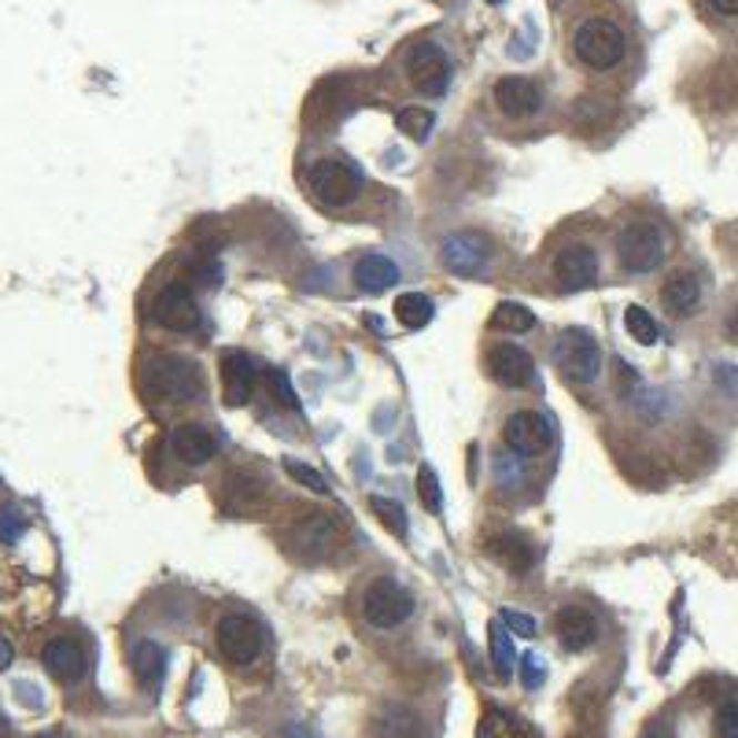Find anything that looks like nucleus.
I'll return each mask as SVG.
<instances>
[{
    "label": "nucleus",
    "mask_w": 738,
    "mask_h": 738,
    "mask_svg": "<svg viewBox=\"0 0 738 738\" xmlns=\"http://www.w3.org/2000/svg\"><path fill=\"white\" fill-rule=\"evenodd\" d=\"M495 325L506 328V333H532V328H536V314H532L525 303H498Z\"/></svg>",
    "instance_id": "bb28decb"
},
{
    "label": "nucleus",
    "mask_w": 738,
    "mask_h": 738,
    "mask_svg": "<svg viewBox=\"0 0 738 738\" xmlns=\"http://www.w3.org/2000/svg\"><path fill=\"white\" fill-rule=\"evenodd\" d=\"M558 639L569 654H580L587 650L590 643L598 639V620L595 613L584 609V606H565L558 613Z\"/></svg>",
    "instance_id": "f3484780"
},
{
    "label": "nucleus",
    "mask_w": 738,
    "mask_h": 738,
    "mask_svg": "<svg viewBox=\"0 0 738 738\" xmlns=\"http://www.w3.org/2000/svg\"><path fill=\"white\" fill-rule=\"evenodd\" d=\"M509 631L503 620H492L487 624V646H492V665H495V673L503 676V679H509V673L517 668V654H514V639H509Z\"/></svg>",
    "instance_id": "5701e85b"
},
{
    "label": "nucleus",
    "mask_w": 738,
    "mask_h": 738,
    "mask_svg": "<svg viewBox=\"0 0 738 738\" xmlns=\"http://www.w3.org/2000/svg\"><path fill=\"white\" fill-rule=\"evenodd\" d=\"M487 554L509 573H528L532 565H536V550H532L520 536H509V532L487 539Z\"/></svg>",
    "instance_id": "aec40b11"
},
{
    "label": "nucleus",
    "mask_w": 738,
    "mask_h": 738,
    "mask_svg": "<svg viewBox=\"0 0 738 738\" xmlns=\"http://www.w3.org/2000/svg\"><path fill=\"white\" fill-rule=\"evenodd\" d=\"M222 388H225V403L230 406H244L255 392V362L244 355V351H225L222 355Z\"/></svg>",
    "instance_id": "dca6fc26"
},
{
    "label": "nucleus",
    "mask_w": 738,
    "mask_h": 738,
    "mask_svg": "<svg viewBox=\"0 0 738 738\" xmlns=\"http://www.w3.org/2000/svg\"><path fill=\"white\" fill-rule=\"evenodd\" d=\"M270 388H277L281 403H285L289 411H295V406H300V400H295V392H292V384H289V373H285V370H274V373H270Z\"/></svg>",
    "instance_id": "e433bc0d"
},
{
    "label": "nucleus",
    "mask_w": 738,
    "mask_h": 738,
    "mask_svg": "<svg viewBox=\"0 0 738 738\" xmlns=\"http://www.w3.org/2000/svg\"><path fill=\"white\" fill-rule=\"evenodd\" d=\"M433 314H436V306L422 292H403L400 300H395V317H400L403 328H425L428 322H433Z\"/></svg>",
    "instance_id": "b1692460"
},
{
    "label": "nucleus",
    "mask_w": 738,
    "mask_h": 738,
    "mask_svg": "<svg viewBox=\"0 0 738 738\" xmlns=\"http://www.w3.org/2000/svg\"><path fill=\"white\" fill-rule=\"evenodd\" d=\"M717 738H738V701H724L717 709Z\"/></svg>",
    "instance_id": "c9c22d12"
},
{
    "label": "nucleus",
    "mask_w": 738,
    "mask_h": 738,
    "mask_svg": "<svg viewBox=\"0 0 738 738\" xmlns=\"http://www.w3.org/2000/svg\"><path fill=\"white\" fill-rule=\"evenodd\" d=\"M41 665L49 668V673L60 679V684H78V679L85 676L89 657H85L82 643H78V639H52V643H44Z\"/></svg>",
    "instance_id": "4468645a"
},
{
    "label": "nucleus",
    "mask_w": 738,
    "mask_h": 738,
    "mask_svg": "<svg viewBox=\"0 0 738 738\" xmlns=\"http://www.w3.org/2000/svg\"><path fill=\"white\" fill-rule=\"evenodd\" d=\"M728 333H731V336L738 340V306H735V311H731V317H728Z\"/></svg>",
    "instance_id": "ea45409f"
},
{
    "label": "nucleus",
    "mask_w": 738,
    "mask_h": 738,
    "mask_svg": "<svg viewBox=\"0 0 738 738\" xmlns=\"http://www.w3.org/2000/svg\"><path fill=\"white\" fill-rule=\"evenodd\" d=\"M492 4H498V0H492Z\"/></svg>",
    "instance_id": "37998d69"
},
{
    "label": "nucleus",
    "mask_w": 738,
    "mask_h": 738,
    "mask_svg": "<svg viewBox=\"0 0 738 738\" xmlns=\"http://www.w3.org/2000/svg\"><path fill=\"white\" fill-rule=\"evenodd\" d=\"M624 30L609 19H587L580 30L573 33V52L576 60L590 71H609L624 60Z\"/></svg>",
    "instance_id": "f03ea898"
},
{
    "label": "nucleus",
    "mask_w": 738,
    "mask_h": 738,
    "mask_svg": "<svg viewBox=\"0 0 738 738\" xmlns=\"http://www.w3.org/2000/svg\"><path fill=\"white\" fill-rule=\"evenodd\" d=\"M38 738H60V735H38Z\"/></svg>",
    "instance_id": "79ce46f5"
},
{
    "label": "nucleus",
    "mask_w": 738,
    "mask_h": 738,
    "mask_svg": "<svg viewBox=\"0 0 738 738\" xmlns=\"http://www.w3.org/2000/svg\"><path fill=\"white\" fill-rule=\"evenodd\" d=\"M503 624H506V628L514 631V635H520V639H536V631H539L536 620H532L528 613H517V609H506V613H503Z\"/></svg>",
    "instance_id": "f704fd0d"
},
{
    "label": "nucleus",
    "mask_w": 738,
    "mask_h": 738,
    "mask_svg": "<svg viewBox=\"0 0 738 738\" xmlns=\"http://www.w3.org/2000/svg\"><path fill=\"white\" fill-rule=\"evenodd\" d=\"M11 657H16V650H11V643H8V639H0V668H8V665H11Z\"/></svg>",
    "instance_id": "58836bf2"
},
{
    "label": "nucleus",
    "mask_w": 738,
    "mask_h": 738,
    "mask_svg": "<svg viewBox=\"0 0 738 738\" xmlns=\"http://www.w3.org/2000/svg\"><path fill=\"white\" fill-rule=\"evenodd\" d=\"M554 277L565 289H590L598 281V255L590 244H565L554 259Z\"/></svg>",
    "instance_id": "f8f14e48"
},
{
    "label": "nucleus",
    "mask_w": 738,
    "mask_h": 738,
    "mask_svg": "<svg viewBox=\"0 0 738 738\" xmlns=\"http://www.w3.org/2000/svg\"><path fill=\"white\" fill-rule=\"evenodd\" d=\"M311 192L322 203H333V208H344L362 192V170L355 163H344V159H317L311 166Z\"/></svg>",
    "instance_id": "20e7f679"
},
{
    "label": "nucleus",
    "mask_w": 738,
    "mask_h": 738,
    "mask_svg": "<svg viewBox=\"0 0 738 738\" xmlns=\"http://www.w3.org/2000/svg\"><path fill=\"white\" fill-rule=\"evenodd\" d=\"M712 8L720 11V16H738V0H709Z\"/></svg>",
    "instance_id": "4c0bfd02"
},
{
    "label": "nucleus",
    "mask_w": 738,
    "mask_h": 738,
    "mask_svg": "<svg viewBox=\"0 0 738 738\" xmlns=\"http://www.w3.org/2000/svg\"><path fill=\"white\" fill-rule=\"evenodd\" d=\"M333 536H336V525L328 520L325 514H314L311 520L303 525V532H300V543L311 554H317V550H325V547H333Z\"/></svg>",
    "instance_id": "cd10ccee"
},
{
    "label": "nucleus",
    "mask_w": 738,
    "mask_h": 738,
    "mask_svg": "<svg viewBox=\"0 0 738 738\" xmlns=\"http://www.w3.org/2000/svg\"><path fill=\"white\" fill-rule=\"evenodd\" d=\"M370 509L377 514L381 520H384V528H392L395 536H406V509L395 503V498H381V495H373L370 498Z\"/></svg>",
    "instance_id": "7c9ffc66"
},
{
    "label": "nucleus",
    "mask_w": 738,
    "mask_h": 738,
    "mask_svg": "<svg viewBox=\"0 0 738 738\" xmlns=\"http://www.w3.org/2000/svg\"><path fill=\"white\" fill-rule=\"evenodd\" d=\"M698 300H701V281L695 274H687V270H679V274H673V277L665 281V289H661L665 311L690 314L698 306Z\"/></svg>",
    "instance_id": "4be33fe9"
},
{
    "label": "nucleus",
    "mask_w": 738,
    "mask_h": 738,
    "mask_svg": "<svg viewBox=\"0 0 738 738\" xmlns=\"http://www.w3.org/2000/svg\"><path fill=\"white\" fill-rule=\"evenodd\" d=\"M362 613H366V620L373 624V628L392 631L414 613V598H411V590L400 587L395 580H377L366 595H362Z\"/></svg>",
    "instance_id": "423d86ee"
},
{
    "label": "nucleus",
    "mask_w": 738,
    "mask_h": 738,
    "mask_svg": "<svg viewBox=\"0 0 738 738\" xmlns=\"http://www.w3.org/2000/svg\"><path fill=\"white\" fill-rule=\"evenodd\" d=\"M476 738H532V735L517 717H509L503 709H487L481 717V728H476Z\"/></svg>",
    "instance_id": "393cba45"
},
{
    "label": "nucleus",
    "mask_w": 738,
    "mask_h": 738,
    "mask_svg": "<svg viewBox=\"0 0 738 738\" xmlns=\"http://www.w3.org/2000/svg\"><path fill=\"white\" fill-rule=\"evenodd\" d=\"M395 281H400V266H395L388 255H362L355 263V285L362 292L377 295L384 289H392Z\"/></svg>",
    "instance_id": "412c9836"
},
{
    "label": "nucleus",
    "mask_w": 738,
    "mask_h": 738,
    "mask_svg": "<svg viewBox=\"0 0 738 738\" xmlns=\"http://www.w3.org/2000/svg\"><path fill=\"white\" fill-rule=\"evenodd\" d=\"M27 532V520L19 517V509H0V543H16Z\"/></svg>",
    "instance_id": "473e14b6"
},
{
    "label": "nucleus",
    "mask_w": 738,
    "mask_h": 738,
    "mask_svg": "<svg viewBox=\"0 0 738 738\" xmlns=\"http://www.w3.org/2000/svg\"><path fill=\"white\" fill-rule=\"evenodd\" d=\"M285 473L292 476L295 484L311 487L314 495H325V492H328V487H325V476L317 473V469H311V465H303L300 458H285Z\"/></svg>",
    "instance_id": "2f4dec72"
},
{
    "label": "nucleus",
    "mask_w": 738,
    "mask_h": 738,
    "mask_svg": "<svg viewBox=\"0 0 738 738\" xmlns=\"http://www.w3.org/2000/svg\"><path fill=\"white\" fill-rule=\"evenodd\" d=\"M433 122H436V115L428 108H403L400 115H395V127L414 141H425L428 130H433Z\"/></svg>",
    "instance_id": "c85d7f7f"
},
{
    "label": "nucleus",
    "mask_w": 738,
    "mask_h": 738,
    "mask_svg": "<svg viewBox=\"0 0 738 738\" xmlns=\"http://www.w3.org/2000/svg\"><path fill=\"white\" fill-rule=\"evenodd\" d=\"M417 498H422V506L428 514H439L443 509V492H439V476L433 465H422L417 469Z\"/></svg>",
    "instance_id": "c756f323"
},
{
    "label": "nucleus",
    "mask_w": 738,
    "mask_h": 738,
    "mask_svg": "<svg viewBox=\"0 0 738 738\" xmlns=\"http://www.w3.org/2000/svg\"><path fill=\"white\" fill-rule=\"evenodd\" d=\"M550 436H554L550 422L536 411H517L503 428L506 447L514 454H520V458H536V454H543L550 447Z\"/></svg>",
    "instance_id": "1a4fd4ad"
},
{
    "label": "nucleus",
    "mask_w": 738,
    "mask_h": 738,
    "mask_svg": "<svg viewBox=\"0 0 738 738\" xmlns=\"http://www.w3.org/2000/svg\"><path fill=\"white\" fill-rule=\"evenodd\" d=\"M130 665H133V676H138V684L148 687V690H155L159 684H163V676H166V650L159 643H152V639H141V643H133Z\"/></svg>",
    "instance_id": "6ab92c4d"
},
{
    "label": "nucleus",
    "mask_w": 738,
    "mask_h": 738,
    "mask_svg": "<svg viewBox=\"0 0 738 738\" xmlns=\"http://www.w3.org/2000/svg\"><path fill=\"white\" fill-rule=\"evenodd\" d=\"M543 679H547V668H543V661L536 654H525L520 657V684H525L528 690H536Z\"/></svg>",
    "instance_id": "72a5a7b5"
},
{
    "label": "nucleus",
    "mask_w": 738,
    "mask_h": 738,
    "mask_svg": "<svg viewBox=\"0 0 738 738\" xmlns=\"http://www.w3.org/2000/svg\"><path fill=\"white\" fill-rule=\"evenodd\" d=\"M406 74H411V85L417 89L422 97H443L451 85V63H447V52L439 49V44H414L411 55H406Z\"/></svg>",
    "instance_id": "0eeeda50"
},
{
    "label": "nucleus",
    "mask_w": 738,
    "mask_h": 738,
    "mask_svg": "<svg viewBox=\"0 0 738 738\" xmlns=\"http://www.w3.org/2000/svg\"><path fill=\"white\" fill-rule=\"evenodd\" d=\"M620 266L631 274H650L665 259V233L654 222H631L628 230L617 236Z\"/></svg>",
    "instance_id": "39448f33"
},
{
    "label": "nucleus",
    "mask_w": 738,
    "mask_h": 738,
    "mask_svg": "<svg viewBox=\"0 0 738 738\" xmlns=\"http://www.w3.org/2000/svg\"><path fill=\"white\" fill-rule=\"evenodd\" d=\"M495 104L503 115L509 119H525L532 111H539L543 104V93L539 85L532 82V78H503V82H495Z\"/></svg>",
    "instance_id": "2eb2a0df"
},
{
    "label": "nucleus",
    "mask_w": 738,
    "mask_h": 738,
    "mask_svg": "<svg viewBox=\"0 0 738 738\" xmlns=\"http://www.w3.org/2000/svg\"><path fill=\"white\" fill-rule=\"evenodd\" d=\"M144 392L163 403H192L200 400L203 377L196 362L181 355H155L144 362Z\"/></svg>",
    "instance_id": "f257e3e1"
},
{
    "label": "nucleus",
    "mask_w": 738,
    "mask_h": 738,
    "mask_svg": "<svg viewBox=\"0 0 738 738\" xmlns=\"http://www.w3.org/2000/svg\"><path fill=\"white\" fill-rule=\"evenodd\" d=\"M152 317L163 328H170V333H192V328L200 325V306L185 285H166L155 295Z\"/></svg>",
    "instance_id": "9b49d317"
},
{
    "label": "nucleus",
    "mask_w": 738,
    "mask_h": 738,
    "mask_svg": "<svg viewBox=\"0 0 738 738\" xmlns=\"http://www.w3.org/2000/svg\"><path fill=\"white\" fill-rule=\"evenodd\" d=\"M554 366L562 370V377L576 384H590L601 373V347L598 340L584 333V328H565L554 344Z\"/></svg>",
    "instance_id": "7ed1b4c3"
},
{
    "label": "nucleus",
    "mask_w": 738,
    "mask_h": 738,
    "mask_svg": "<svg viewBox=\"0 0 738 738\" xmlns=\"http://www.w3.org/2000/svg\"><path fill=\"white\" fill-rule=\"evenodd\" d=\"M487 373L506 384V388H528L532 381H536V362L520 344H495L487 351Z\"/></svg>",
    "instance_id": "9d476101"
},
{
    "label": "nucleus",
    "mask_w": 738,
    "mask_h": 738,
    "mask_svg": "<svg viewBox=\"0 0 738 738\" xmlns=\"http://www.w3.org/2000/svg\"><path fill=\"white\" fill-rule=\"evenodd\" d=\"M170 451H174V458H181L185 465H203V462H211L214 439L203 425H178L174 433H170Z\"/></svg>",
    "instance_id": "a211bd4d"
},
{
    "label": "nucleus",
    "mask_w": 738,
    "mask_h": 738,
    "mask_svg": "<svg viewBox=\"0 0 738 738\" xmlns=\"http://www.w3.org/2000/svg\"><path fill=\"white\" fill-rule=\"evenodd\" d=\"M214 635H219V650L230 665H252L259 650H263V631H259V624L247 620L244 613L222 617Z\"/></svg>",
    "instance_id": "6e6552de"
},
{
    "label": "nucleus",
    "mask_w": 738,
    "mask_h": 738,
    "mask_svg": "<svg viewBox=\"0 0 738 738\" xmlns=\"http://www.w3.org/2000/svg\"><path fill=\"white\" fill-rule=\"evenodd\" d=\"M0 738H4V720H0Z\"/></svg>",
    "instance_id": "a19ab883"
},
{
    "label": "nucleus",
    "mask_w": 738,
    "mask_h": 738,
    "mask_svg": "<svg viewBox=\"0 0 738 738\" xmlns=\"http://www.w3.org/2000/svg\"><path fill=\"white\" fill-rule=\"evenodd\" d=\"M624 328H628L635 344H643V347H650V344L661 340V328H657L654 314L646 311V306H639V303H631L628 311H624Z\"/></svg>",
    "instance_id": "a878e982"
},
{
    "label": "nucleus",
    "mask_w": 738,
    "mask_h": 738,
    "mask_svg": "<svg viewBox=\"0 0 738 738\" xmlns=\"http://www.w3.org/2000/svg\"><path fill=\"white\" fill-rule=\"evenodd\" d=\"M439 255L451 274L473 277V274H481V266L487 263V241L476 233H454L439 244Z\"/></svg>",
    "instance_id": "ddd939ff"
}]
</instances>
